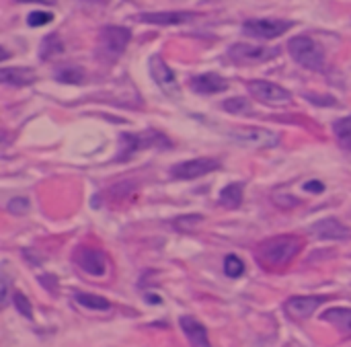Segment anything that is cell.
Masks as SVG:
<instances>
[{
	"instance_id": "obj_1",
	"label": "cell",
	"mask_w": 351,
	"mask_h": 347,
	"mask_svg": "<svg viewBox=\"0 0 351 347\" xmlns=\"http://www.w3.org/2000/svg\"><path fill=\"white\" fill-rule=\"evenodd\" d=\"M302 249V241L292 235L274 237L259 245L257 259L267 267H286Z\"/></svg>"
},
{
	"instance_id": "obj_2",
	"label": "cell",
	"mask_w": 351,
	"mask_h": 347,
	"mask_svg": "<svg viewBox=\"0 0 351 347\" xmlns=\"http://www.w3.org/2000/svg\"><path fill=\"white\" fill-rule=\"evenodd\" d=\"M288 49H290L292 58L308 70H321L325 66V49L321 47L319 41H315L308 35L294 37L288 43Z\"/></svg>"
},
{
	"instance_id": "obj_3",
	"label": "cell",
	"mask_w": 351,
	"mask_h": 347,
	"mask_svg": "<svg viewBox=\"0 0 351 347\" xmlns=\"http://www.w3.org/2000/svg\"><path fill=\"white\" fill-rule=\"evenodd\" d=\"M132 39V31L119 25H109L99 35V56L107 62L117 60Z\"/></svg>"
},
{
	"instance_id": "obj_4",
	"label": "cell",
	"mask_w": 351,
	"mask_h": 347,
	"mask_svg": "<svg viewBox=\"0 0 351 347\" xmlns=\"http://www.w3.org/2000/svg\"><path fill=\"white\" fill-rule=\"evenodd\" d=\"M230 136L247 148H274L280 144V134L265 128H234Z\"/></svg>"
},
{
	"instance_id": "obj_5",
	"label": "cell",
	"mask_w": 351,
	"mask_h": 347,
	"mask_svg": "<svg viewBox=\"0 0 351 347\" xmlns=\"http://www.w3.org/2000/svg\"><path fill=\"white\" fill-rule=\"evenodd\" d=\"M294 27L292 21L284 19H251L243 25V31L257 39H276Z\"/></svg>"
},
{
	"instance_id": "obj_6",
	"label": "cell",
	"mask_w": 351,
	"mask_h": 347,
	"mask_svg": "<svg viewBox=\"0 0 351 347\" xmlns=\"http://www.w3.org/2000/svg\"><path fill=\"white\" fill-rule=\"evenodd\" d=\"M247 88H249V93L257 101H261L265 105H286V103L292 101V93L290 91H286L280 84L267 82V80H251L247 84Z\"/></svg>"
},
{
	"instance_id": "obj_7",
	"label": "cell",
	"mask_w": 351,
	"mask_h": 347,
	"mask_svg": "<svg viewBox=\"0 0 351 347\" xmlns=\"http://www.w3.org/2000/svg\"><path fill=\"white\" fill-rule=\"evenodd\" d=\"M220 167V160L218 158H208V156H202V158H193V160H187V163H181V165H175L171 169V175L175 179H199L204 175H210L214 173L216 169Z\"/></svg>"
},
{
	"instance_id": "obj_8",
	"label": "cell",
	"mask_w": 351,
	"mask_h": 347,
	"mask_svg": "<svg viewBox=\"0 0 351 347\" xmlns=\"http://www.w3.org/2000/svg\"><path fill=\"white\" fill-rule=\"evenodd\" d=\"M280 49L276 47H265V45H253V43H237L228 49L230 60L241 62V64H253V62H267L276 58Z\"/></svg>"
},
{
	"instance_id": "obj_9",
	"label": "cell",
	"mask_w": 351,
	"mask_h": 347,
	"mask_svg": "<svg viewBox=\"0 0 351 347\" xmlns=\"http://www.w3.org/2000/svg\"><path fill=\"white\" fill-rule=\"evenodd\" d=\"M150 74L154 78V82L167 93V95H179V84L177 78L173 74V70L169 68V64L160 58V56H152L150 58Z\"/></svg>"
},
{
	"instance_id": "obj_10",
	"label": "cell",
	"mask_w": 351,
	"mask_h": 347,
	"mask_svg": "<svg viewBox=\"0 0 351 347\" xmlns=\"http://www.w3.org/2000/svg\"><path fill=\"white\" fill-rule=\"evenodd\" d=\"M78 267L90 276H103L105 270H107V257L101 249H88V247H82L76 251L74 255Z\"/></svg>"
},
{
	"instance_id": "obj_11",
	"label": "cell",
	"mask_w": 351,
	"mask_h": 347,
	"mask_svg": "<svg viewBox=\"0 0 351 347\" xmlns=\"http://www.w3.org/2000/svg\"><path fill=\"white\" fill-rule=\"evenodd\" d=\"M197 14L195 12H185V10H167V12H142L136 14L134 21L140 23H148V25H181V23H189L193 21Z\"/></svg>"
},
{
	"instance_id": "obj_12",
	"label": "cell",
	"mask_w": 351,
	"mask_h": 347,
	"mask_svg": "<svg viewBox=\"0 0 351 347\" xmlns=\"http://www.w3.org/2000/svg\"><path fill=\"white\" fill-rule=\"evenodd\" d=\"M323 302V296H296L286 302V313L292 319H308Z\"/></svg>"
},
{
	"instance_id": "obj_13",
	"label": "cell",
	"mask_w": 351,
	"mask_h": 347,
	"mask_svg": "<svg viewBox=\"0 0 351 347\" xmlns=\"http://www.w3.org/2000/svg\"><path fill=\"white\" fill-rule=\"evenodd\" d=\"M189 84L195 93H202V95H216V93H222L228 88V80L222 78L220 74H214V72L193 76Z\"/></svg>"
},
{
	"instance_id": "obj_14",
	"label": "cell",
	"mask_w": 351,
	"mask_h": 347,
	"mask_svg": "<svg viewBox=\"0 0 351 347\" xmlns=\"http://www.w3.org/2000/svg\"><path fill=\"white\" fill-rule=\"evenodd\" d=\"M311 232L323 241H341V239H348L350 237V228L343 226L339 220L335 218H327V220H321L317 224H313Z\"/></svg>"
},
{
	"instance_id": "obj_15",
	"label": "cell",
	"mask_w": 351,
	"mask_h": 347,
	"mask_svg": "<svg viewBox=\"0 0 351 347\" xmlns=\"http://www.w3.org/2000/svg\"><path fill=\"white\" fill-rule=\"evenodd\" d=\"M179 325L185 333V337L189 339V344L193 347H212L210 346V339H208V329L193 317H181L179 319Z\"/></svg>"
},
{
	"instance_id": "obj_16",
	"label": "cell",
	"mask_w": 351,
	"mask_h": 347,
	"mask_svg": "<svg viewBox=\"0 0 351 347\" xmlns=\"http://www.w3.org/2000/svg\"><path fill=\"white\" fill-rule=\"evenodd\" d=\"M0 80L10 86H25L35 80V72L29 68H2Z\"/></svg>"
},
{
	"instance_id": "obj_17",
	"label": "cell",
	"mask_w": 351,
	"mask_h": 347,
	"mask_svg": "<svg viewBox=\"0 0 351 347\" xmlns=\"http://www.w3.org/2000/svg\"><path fill=\"white\" fill-rule=\"evenodd\" d=\"M323 321L337 327L346 337H351V309H329L323 315Z\"/></svg>"
},
{
	"instance_id": "obj_18",
	"label": "cell",
	"mask_w": 351,
	"mask_h": 347,
	"mask_svg": "<svg viewBox=\"0 0 351 347\" xmlns=\"http://www.w3.org/2000/svg\"><path fill=\"white\" fill-rule=\"evenodd\" d=\"M220 204L224 208H230V210L239 208L243 204V185L241 183H232V185L224 187L220 191Z\"/></svg>"
},
{
	"instance_id": "obj_19",
	"label": "cell",
	"mask_w": 351,
	"mask_h": 347,
	"mask_svg": "<svg viewBox=\"0 0 351 347\" xmlns=\"http://www.w3.org/2000/svg\"><path fill=\"white\" fill-rule=\"evenodd\" d=\"M76 302L84 309H90V311H109L111 309V302L103 296H97V294H86V292H78L76 296Z\"/></svg>"
},
{
	"instance_id": "obj_20",
	"label": "cell",
	"mask_w": 351,
	"mask_h": 347,
	"mask_svg": "<svg viewBox=\"0 0 351 347\" xmlns=\"http://www.w3.org/2000/svg\"><path fill=\"white\" fill-rule=\"evenodd\" d=\"M333 132H335L337 142H339L346 150H351V115L350 117H343V119H337V121L333 123Z\"/></svg>"
},
{
	"instance_id": "obj_21",
	"label": "cell",
	"mask_w": 351,
	"mask_h": 347,
	"mask_svg": "<svg viewBox=\"0 0 351 347\" xmlns=\"http://www.w3.org/2000/svg\"><path fill=\"white\" fill-rule=\"evenodd\" d=\"M144 144H150V142H142V138L140 136H132V134H123L121 136V154L117 156V160H125V158H130L140 146H144Z\"/></svg>"
},
{
	"instance_id": "obj_22",
	"label": "cell",
	"mask_w": 351,
	"mask_h": 347,
	"mask_svg": "<svg viewBox=\"0 0 351 347\" xmlns=\"http://www.w3.org/2000/svg\"><path fill=\"white\" fill-rule=\"evenodd\" d=\"M62 49H64V45H62L60 37L58 35H47L43 39V43H41L39 53H41V60H47V58H53V56L62 53Z\"/></svg>"
},
{
	"instance_id": "obj_23",
	"label": "cell",
	"mask_w": 351,
	"mask_h": 347,
	"mask_svg": "<svg viewBox=\"0 0 351 347\" xmlns=\"http://www.w3.org/2000/svg\"><path fill=\"white\" fill-rule=\"evenodd\" d=\"M56 78L60 82H66V84H78L84 80V72L80 68H62L56 72Z\"/></svg>"
},
{
	"instance_id": "obj_24",
	"label": "cell",
	"mask_w": 351,
	"mask_h": 347,
	"mask_svg": "<svg viewBox=\"0 0 351 347\" xmlns=\"http://www.w3.org/2000/svg\"><path fill=\"white\" fill-rule=\"evenodd\" d=\"M224 272L228 278H241L245 274V263L237 255H228L224 259Z\"/></svg>"
},
{
	"instance_id": "obj_25",
	"label": "cell",
	"mask_w": 351,
	"mask_h": 347,
	"mask_svg": "<svg viewBox=\"0 0 351 347\" xmlns=\"http://www.w3.org/2000/svg\"><path fill=\"white\" fill-rule=\"evenodd\" d=\"M222 109L224 111H230V113H249L251 111V105L247 99L243 97H234V99H228L222 103Z\"/></svg>"
},
{
	"instance_id": "obj_26",
	"label": "cell",
	"mask_w": 351,
	"mask_h": 347,
	"mask_svg": "<svg viewBox=\"0 0 351 347\" xmlns=\"http://www.w3.org/2000/svg\"><path fill=\"white\" fill-rule=\"evenodd\" d=\"M12 302H14L16 311H19L25 319H33V307H31L29 298H27L23 292H14V294H12Z\"/></svg>"
},
{
	"instance_id": "obj_27",
	"label": "cell",
	"mask_w": 351,
	"mask_h": 347,
	"mask_svg": "<svg viewBox=\"0 0 351 347\" xmlns=\"http://www.w3.org/2000/svg\"><path fill=\"white\" fill-rule=\"evenodd\" d=\"M53 16H51V12H45V10H33L29 16H27V23L31 25V27H41V25H45V23H49Z\"/></svg>"
},
{
	"instance_id": "obj_28",
	"label": "cell",
	"mask_w": 351,
	"mask_h": 347,
	"mask_svg": "<svg viewBox=\"0 0 351 347\" xmlns=\"http://www.w3.org/2000/svg\"><path fill=\"white\" fill-rule=\"evenodd\" d=\"M27 210H29V202L25 198H14L8 202V212H12V214H23Z\"/></svg>"
},
{
	"instance_id": "obj_29",
	"label": "cell",
	"mask_w": 351,
	"mask_h": 347,
	"mask_svg": "<svg viewBox=\"0 0 351 347\" xmlns=\"http://www.w3.org/2000/svg\"><path fill=\"white\" fill-rule=\"evenodd\" d=\"M202 222V216H183L181 220H177L175 222V226L177 228H181V230H191L195 224H199Z\"/></svg>"
},
{
	"instance_id": "obj_30",
	"label": "cell",
	"mask_w": 351,
	"mask_h": 347,
	"mask_svg": "<svg viewBox=\"0 0 351 347\" xmlns=\"http://www.w3.org/2000/svg\"><path fill=\"white\" fill-rule=\"evenodd\" d=\"M8 278H6V274H2V307H6L8 304Z\"/></svg>"
},
{
	"instance_id": "obj_31",
	"label": "cell",
	"mask_w": 351,
	"mask_h": 347,
	"mask_svg": "<svg viewBox=\"0 0 351 347\" xmlns=\"http://www.w3.org/2000/svg\"><path fill=\"white\" fill-rule=\"evenodd\" d=\"M304 189H306V191H317V193H321V191H325V185H323L321 181H308V183L304 185Z\"/></svg>"
},
{
	"instance_id": "obj_32",
	"label": "cell",
	"mask_w": 351,
	"mask_h": 347,
	"mask_svg": "<svg viewBox=\"0 0 351 347\" xmlns=\"http://www.w3.org/2000/svg\"><path fill=\"white\" fill-rule=\"evenodd\" d=\"M16 2H41V4H53L56 0H16Z\"/></svg>"
}]
</instances>
